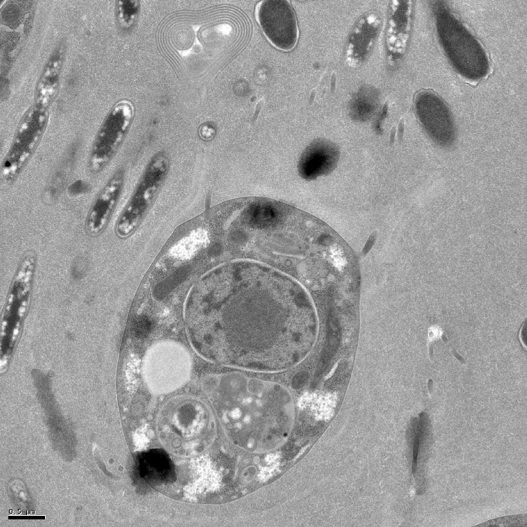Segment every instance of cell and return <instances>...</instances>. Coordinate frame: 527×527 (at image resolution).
Instances as JSON below:
<instances>
[{
    "mask_svg": "<svg viewBox=\"0 0 527 527\" xmlns=\"http://www.w3.org/2000/svg\"><path fill=\"white\" fill-rule=\"evenodd\" d=\"M442 340L444 343H446L447 341V338L443 334L442 336Z\"/></svg>",
    "mask_w": 527,
    "mask_h": 527,
    "instance_id": "4fadbf2b",
    "label": "cell"
},
{
    "mask_svg": "<svg viewBox=\"0 0 527 527\" xmlns=\"http://www.w3.org/2000/svg\"><path fill=\"white\" fill-rule=\"evenodd\" d=\"M47 121L46 110L36 106L24 114L1 165V181L4 185L15 183L24 171L42 138Z\"/></svg>",
    "mask_w": 527,
    "mask_h": 527,
    "instance_id": "3957f363",
    "label": "cell"
},
{
    "mask_svg": "<svg viewBox=\"0 0 527 527\" xmlns=\"http://www.w3.org/2000/svg\"><path fill=\"white\" fill-rule=\"evenodd\" d=\"M123 184V170L118 169L97 194L85 221V230L88 236L96 237L104 232L118 204Z\"/></svg>",
    "mask_w": 527,
    "mask_h": 527,
    "instance_id": "8992f818",
    "label": "cell"
},
{
    "mask_svg": "<svg viewBox=\"0 0 527 527\" xmlns=\"http://www.w3.org/2000/svg\"><path fill=\"white\" fill-rule=\"evenodd\" d=\"M184 318L189 343L202 358L256 371L298 364L318 332L313 303L302 286L252 264L200 279L187 295Z\"/></svg>",
    "mask_w": 527,
    "mask_h": 527,
    "instance_id": "6da1fadb",
    "label": "cell"
},
{
    "mask_svg": "<svg viewBox=\"0 0 527 527\" xmlns=\"http://www.w3.org/2000/svg\"><path fill=\"white\" fill-rule=\"evenodd\" d=\"M340 153L331 141L318 139L303 151L298 163V172L304 180H311L329 174L336 166Z\"/></svg>",
    "mask_w": 527,
    "mask_h": 527,
    "instance_id": "ba28073f",
    "label": "cell"
},
{
    "mask_svg": "<svg viewBox=\"0 0 527 527\" xmlns=\"http://www.w3.org/2000/svg\"><path fill=\"white\" fill-rule=\"evenodd\" d=\"M519 338L523 343V345L526 347V322L523 324L522 327H521V329L519 331Z\"/></svg>",
    "mask_w": 527,
    "mask_h": 527,
    "instance_id": "30bf717a",
    "label": "cell"
},
{
    "mask_svg": "<svg viewBox=\"0 0 527 527\" xmlns=\"http://www.w3.org/2000/svg\"><path fill=\"white\" fill-rule=\"evenodd\" d=\"M169 167L168 159L162 153L149 161L116 221L114 233L119 239L130 237L140 226L162 187Z\"/></svg>",
    "mask_w": 527,
    "mask_h": 527,
    "instance_id": "7a4b0ae2",
    "label": "cell"
},
{
    "mask_svg": "<svg viewBox=\"0 0 527 527\" xmlns=\"http://www.w3.org/2000/svg\"><path fill=\"white\" fill-rule=\"evenodd\" d=\"M64 54L63 45H59L44 68L35 89V103L39 108L46 110L58 93Z\"/></svg>",
    "mask_w": 527,
    "mask_h": 527,
    "instance_id": "9c48e42d",
    "label": "cell"
},
{
    "mask_svg": "<svg viewBox=\"0 0 527 527\" xmlns=\"http://www.w3.org/2000/svg\"><path fill=\"white\" fill-rule=\"evenodd\" d=\"M257 19L270 42L277 48L288 51L296 45L297 23L291 4L284 0H266L259 6Z\"/></svg>",
    "mask_w": 527,
    "mask_h": 527,
    "instance_id": "5b68a950",
    "label": "cell"
},
{
    "mask_svg": "<svg viewBox=\"0 0 527 527\" xmlns=\"http://www.w3.org/2000/svg\"><path fill=\"white\" fill-rule=\"evenodd\" d=\"M136 471L151 487L158 490L176 480L175 467L169 455L162 449H150L134 457Z\"/></svg>",
    "mask_w": 527,
    "mask_h": 527,
    "instance_id": "52a82bcc",
    "label": "cell"
},
{
    "mask_svg": "<svg viewBox=\"0 0 527 527\" xmlns=\"http://www.w3.org/2000/svg\"><path fill=\"white\" fill-rule=\"evenodd\" d=\"M374 236H375V234H374ZM374 236L372 235L370 237L369 240L368 241V243H367V244L365 245V252H368L372 248V245H373V243L374 242Z\"/></svg>",
    "mask_w": 527,
    "mask_h": 527,
    "instance_id": "8fae6325",
    "label": "cell"
},
{
    "mask_svg": "<svg viewBox=\"0 0 527 527\" xmlns=\"http://www.w3.org/2000/svg\"><path fill=\"white\" fill-rule=\"evenodd\" d=\"M132 116L130 105L120 102L112 108L99 128L88 158L91 174L101 173L109 164L122 144Z\"/></svg>",
    "mask_w": 527,
    "mask_h": 527,
    "instance_id": "277c9868",
    "label": "cell"
},
{
    "mask_svg": "<svg viewBox=\"0 0 527 527\" xmlns=\"http://www.w3.org/2000/svg\"><path fill=\"white\" fill-rule=\"evenodd\" d=\"M453 354L455 358L459 361L462 364H465V361L462 356H460L456 351L453 350Z\"/></svg>",
    "mask_w": 527,
    "mask_h": 527,
    "instance_id": "7c38bea8",
    "label": "cell"
}]
</instances>
